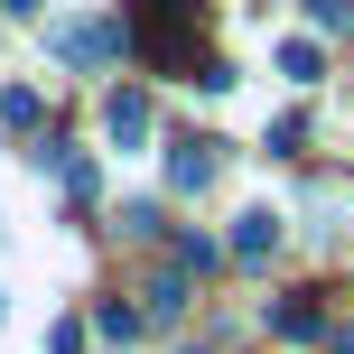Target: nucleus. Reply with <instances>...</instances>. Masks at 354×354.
Segmentation results:
<instances>
[{
	"mask_svg": "<svg viewBox=\"0 0 354 354\" xmlns=\"http://www.w3.org/2000/svg\"><path fill=\"white\" fill-rule=\"evenodd\" d=\"M140 47L159 56L168 75H196V84H214V93L233 84V75L205 56V0H149L140 10Z\"/></svg>",
	"mask_w": 354,
	"mask_h": 354,
	"instance_id": "nucleus-1",
	"label": "nucleus"
},
{
	"mask_svg": "<svg viewBox=\"0 0 354 354\" xmlns=\"http://www.w3.org/2000/svg\"><path fill=\"white\" fill-rule=\"evenodd\" d=\"M103 131H112L122 149H140V140H149V93H140V84H122V93L103 103Z\"/></svg>",
	"mask_w": 354,
	"mask_h": 354,
	"instance_id": "nucleus-2",
	"label": "nucleus"
},
{
	"mask_svg": "<svg viewBox=\"0 0 354 354\" xmlns=\"http://www.w3.org/2000/svg\"><path fill=\"white\" fill-rule=\"evenodd\" d=\"M66 56H75V66H112V56H122V28H112V19H93V28H66Z\"/></svg>",
	"mask_w": 354,
	"mask_h": 354,
	"instance_id": "nucleus-3",
	"label": "nucleus"
},
{
	"mask_svg": "<svg viewBox=\"0 0 354 354\" xmlns=\"http://www.w3.org/2000/svg\"><path fill=\"white\" fill-rule=\"evenodd\" d=\"M140 317H159V326H177V317H187V270H159V280L140 289Z\"/></svg>",
	"mask_w": 354,
	"mask_h": 354,
	"instance_id": "nucleus-4",
	"label": "nucleus"
},
{
	"mask_svg": "<svg viewBox=\"0 0 354 354\" xmlns=\"http://www.w3.org/2000/svg\"><path fill=\"white\" fill-rule=\"evenodd\" d=\"M233 252H243V261H270V252H280V214H261V205H252L243 224H233Z\"/></svg>",
	"mask_w": 354,
	"mask_h": 354,
	"instance_id": "nucleus-5",
	"label": "nucleus"
},
{
	"mask_svg": "<svg viewBox=\"0 0 354 354\" xmlns=\"http://www.w3.org/2000/svg\"><path fill=\"white\" fill-rule=\"evenodd\" d=\"M168 177H177V187H214V140H177L168 149Z\"/></svg>",
	"mask_w": 354,
	"mask_h": 354,
	"instance_id": "nucleus-6",
	"label": "nucleus"
},
{
	"mask_svg": "<svg viewBox=\"0 0 354 354\" xmlns=\"http://www.w3.org/2000/svg\"><path fill=\"white\" fill-rule=\"evenodd\" d=\"M270 326L308 345V336H326V308H317V299H280V308H270Z\"/></svg>",
	"mask_w": 354,
	"mask_h": 354,
	"instance_id": "nucleus-7",
	"label": "nucleus"
},
{
	"mask_svg": "<svg viewBox=\"0 0 354 354\" xmlns=\"http://www.w3.org/2000/svg\"><path fill=\"white\" fill-rule=\"evenodd\" d=\"M37 112H47V103H37L28 84H10V93H0V131H37Z\"/></svg>",
	"mask_w": 354,
	"mask_h": 354,
	"instance_id": "nucleus-8",
	"label": "nucleus"
},
{
	"mask_svg": "<svg viewBox=\"0 0 354 354\" xmlns=\"http://www.w3.org/2000/svg\"><path fill=\"white\" fill-rule=\"evenodd\" d=\"M280 75H289V84H317V47H308V37H289V47H280Z\"/></svg>",
	"mask_w": 354,
	"mask_h": 354,
	"instance_id": "nucleus-9",
	"label": "nucleus"
},
{
	"mask_svg": "<svg viewBox=\"0 0 354 354\" xmlns=\"http://www.w3.org/2000/svg\"><path fill=\"white\" fill-rule=\"evenodd\" d=\"M308 19L317 28H354V0H308Z\"/></svg>",
	"mask_w": 354,
	"mask_h": 354,
	"instance_id": "nucleus-10",
	"label": "nucleus"
},
{
	"mask_svg": "<svg viewBox=\"0 0 354 354\" xmlns=\"http://www.w3.org/2000/svg\"><path fill=\"white\" fill-rule=\"evenodd\" d=\"M0 10H10V19H37V0H0Z\"/></svg>",
	"mask_w": 354,
	"mask_h": 354,
	"instance_id": "nucleus-11",
	"label": "nucleus"
},
{
	"mask_svg": "<svg viewBox=\"0 0 354 354\" xmlns=\"http://www.w3.org/2000/svg\"><path fill=\"white\" fill-rule=\"evenodd\" d=\"M336 354H354V326H345V336H336Z\"/></svg>",
	"mask_w": 354,
	"mask_h": 354,
	"instance_id": "nucleus-12",
	"label": "nucleus"
},
{
	"mask_svg": "<svg viewBox=\"0 0 354 354\" xmlns=\"http://www.w3.org/2000/svg\"><path fill=\"white\" fill-rule=\"evenodd\" d=\"M0 317H10V299H0Z\"/></svg>",
	"mask_w": 354,
	"mask_h": 354,
	"instance_id": "nucleus-13",
	"label": "nucleus"
}]
</instances>
